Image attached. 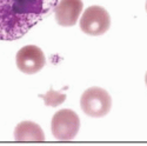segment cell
I'll use <instances>...</instances> for the list:
<instances>
[{
	"label": "cell",
	"mask_w": 147,
	"mask_h": 146,
	"mask_svg": "<svg viewBox=\"0 0 147 146\" xmlns=\"http://www.w3.org/2000/svg\"><path fill=\"white\" fill-rule=\"evenodd\" d=\"M17 141H44L45 135L41 127L33 121H21L14 130Z\"/></svg>",
	"instance_id": "cell-7"
},
{
	"label": "cell",
	"mask_w": 147,
	"mask_h": 146,
	"mask_svg": "<svg viewBox=\"0 0 147 146\" xmlns=\"http://www.w3.org/2000/svg\"><path fill=\"white\" fill-rule=\"evenodd\" d=\"M51 128L55 139L60 141H68L74 138L79 132L80 119L72 110H60L52 118Z\"/></svg>",
	"instance_id": "cell-3"
},
{
	"label": "cell",
	"mask_w": 147,
	"mask_h": 146,
	"mask_svg": "<svg viewBox=\"0 0 147 146\" xmlns=\"http://www.w3.org/2000/svg\"><path fill=\"white\" fill-rule=\"evenodd\" d=\"M111 26L108 12L101 6H90L85 9L80 20V30L88 35H101Z\"/></svg>",
	"instance_id": "cell-4"
},
{
	"label": "cell",
	"mask_w": 147,
	"mask_h": 146,
	"mask_svg": "<svg viewBox=\"0 0 147 146\" xmlns=\"http://www.w3.org/2000/svg\"><path fill=\"white\" fill-rule=\"evenodd\" d=\"M58 3L59 0H0V40L22 38L50 16Z\"/></svg>",
	"instance_id": "cell-1"
},
{
	"label": "cell",
	"mask_w": 147,
	"mask_h": 146,
	"mask_svg": "<svg viewBox=\"0 0 147 146\" xmlns=\"http://www.w3.org/2000/svg\"><path fill=\"white\" fill-rule=\"evenodd\" d=\"M81 0H60L54 8L55 20L60 26L71 27L76 25L82 11Z\"/></svg>",
	"instance_id": "cell-6"
},
{
	"label": "cell",
	"mask_w": 147,
	"mask_h": 146,
	"mask_svg": "<svg viewBox=\"0 0 147 146\" xmlns=\"http://www.w3.org/2000/svg\"><path fill=\"white\" fill-rule=\"evenodd\" d=\"M18 68L26 74H34L42 70L46 58L42 50L38 46L27 45L19 50L16 57Z\"/></svg>",
	"instance_id": "cell-5"
},
{
	"label": "cell",
	"mask_w": 147,
	"mask_h": 146,
	"mask_svg": "<svg viewBox=\"0 0 147 146\" xmlns=\"http://www.w3.org/2000/svg\"><path fill=\"white\" fill-rule=\"evenodd\" d=\"M80 106L88 117L101 118L111 111L112 99L106 90L101 87H91L82 93Z\"/></svg>",
	"instance_id": "cell-2"
},
{
	"label": "cell",
	"mask_w": 147,
	"mask_h": 146,
	"mask_svg": "<svg viewBox=\"0 0 147 146\" xmlns=\"http://www.w3.org/2000/svg\"><path fill=\"white\" fill-rule=\"evenodd\" d=\"M145 82H146V85H147V72H146V76H145Z\"/></svg>",
	"instance_id": "cell-9"
},
{
	"label": "cell",
	"mask_w": 147,
	"mask_h": 146,
	"mask_svg": "<svg viewBox=\"0 0 147 146\" xmlns=\"http://www.w3.org/2000/svg\"><path fill=\"white\" fill-rule=\"evenodd\" d=\"M146 11H147V1H146Z\"/></svg>",
	"instance_id": "cell-10"
},
{
	"label": "cell",
	"mask_w": 147,
	"mask_h": 146,
	"mask_svg": "<svg viewBox=\"0 0 147 146\" xmlns=\"http://www.w3.org/2000/svg\"><path fill=\"white\" fill-rule=\"evenodd\" d=\"M41 97L45 99L46 104L50 105V106H57L60 103H64L65 101V98H66L65 94H60V93L53 92V91H50L46 95H41Z\"/></svg>",
	"instance_id": "cell-8"
}]
</instances>
